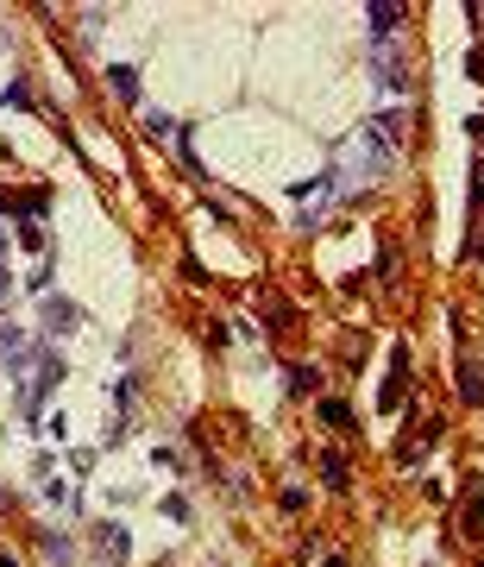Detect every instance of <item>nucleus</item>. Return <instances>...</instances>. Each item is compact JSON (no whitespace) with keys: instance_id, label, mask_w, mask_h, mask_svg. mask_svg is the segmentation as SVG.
Here are the masks:
<instances>
[{"instance_id":"obj_8","label":"nucleus","mask_w":484,"mask_h":567,"mask_svg":"<svg viewBox=\"0 0 484 567\" xmlns=\"http://www.w3.org/2000/svg\"><path fill=\"white\" fill-rule=\"evenodd\" d=\"M315 417L334 428V435H353V410H346V398H321V404H315Z\"/></svg>"},{"instance_id":"obj_6","label":"nucleus","mask_w":484,"mask_h":567,"mask_svg":"<svg viewBox=\"0 0 484 567\" xmlns=\"http://www.w3.org/2000/svg\"><path fill=\"white\" fill-rule=\"evenodd\" d=\"M460 404H484V366L472 353H460Z\"/></svg>"},{"instance_id":"obj_13","label":"nucleus","mask_w":484,"mask_h":567,"mask_svg":"<svg viewBox=\"0 0 484 567\" xmlns=\"http://www.w3.org/2000/svg\"><path fill=\"white\" fill-rule=\"evenodd\" d=\"M371 25H377V32H396V25H403V6L377 0V6H371Z\"/></svg>"},{"instance_id":"obj_14","label":"nucleus","mask_w":484,"mask_h":567,"mask_svg":"<svg viewBox=\"0 0 484 567\" xmlns=\"http://www.w3.org/2000/svg\"><path fill=\"white\" fill-rule=\"evenodd\" d=\"M277 505L296 517V511H308V492H302V485H283V498H277Z\"/></svg>"},{"instance_id":"obj_1","label":"nucleus","mask_w":484,"mask_h":567,"mask_svg":"<svg viewBox=\"0 0 484 567\" xmlns=\"http://www.w3.org/2000/svg\"><path fill=\"white\" fill-rule=\"evenodd\" d=\"M371 70H377V82H384L390 95H409V63H403V51H396V44H377Z\"/></svg>"},{"instance_id":"obj_15","label":"nucleus","mask_w":484,"mask_h":567,"mask_svg":"<svg viewBox=\"0 0 484 567\" xmlns=\"http://www.w3.org/2000/svg\"><path fill=\"white\" fill-rule=\"evenodd\" d=\"M289 391H296V398H308V391H315V372H308V366H296V372H289Z\"/></svg>"},{"instance_id":"obj_10","label":"nucleus","mask_w":484,"mask_h":567,"mask_svg":"<svg viewBox=\"0 0 484 567\" xmlns=\"http://www.w3.org/2000/svg\"><path fill=\"white\" fill-rule=\"evenodd\" d=\"M484 536V505H479V485H466V543Z\"/></svg>"},{"instance_id":"obj_19","label":"nucleus","mask_w":484,"mask_h":567,"mask_svg":"<svg viewBox=\"0 0 484 567\" xmlns=\"http://www.w3.org/2000/svg\"><path fill=\"white\" fill-rule=\"evenodd\" d=\"M472 202H479V208H484V164H479V170H472Z\"/></svg>"},{"instance_id":"obj_12","label":"nucleus","mask_w":484,"mask_h":567,"mask_svg":"<svg viewBox=\"0 0 484 567\" xmlns=\"http://www.w3.org/2000/svg\"><path fill=\"white\" fill-rule=\"evenodd\" d=\"M6 108H19V114H25V108H38V95H32V82H25V76H13V82H6Z\"/></svg>"},{"instance_id":"obj_9","label":"nucleus","mask_w":484,"mask_h":567,"mask_svg":"<svg viewBox=\"0 0 484 567\" xmlns=\"http://www.w3.org/2000/svg\"><path fill=\"white\" fill-rule=\"evenodd\" d=\"M38 549L51 555V567H70L76 555H70V536H57V530H38Z\"/></svg>"},{"instance_id":"obj_22","label":"nucleus","mask_w":484,"mask_h":567,"mask_svg":"<svg viewBox=\"0 0 484 567\" xmlns=\"http://www.w3.org/2000/svg\"><path fill=\"white\" fill-rule=\"evenodd\" d=\"M0 567H19V562H13V549H0Z\"/></svg>"},{"instance_id":"obj_5","label":"nucleus","mask_w":484,"mask_h":567,"mask_svg":"<svg viewBox=\"0 0 484 567\" xmlns=\"http://www.w3.org/2000/svg\"><path fill=\"white\" fill-rule=\"evenodd\" d=\"M315 466H321V479H327L334 492H346V485H353V466H346V454H340V447H321V454H315Z\"/></svg>"},{"instance_id":"obj_16","label":"nucleus","mask_w":484,"mask_h":567,"mask_svg":"<svg viewBox=\"0 0 484 567\" xmlns=\"http://www.w3.org/2000/svg\"><path fill=\"white\" fill-rule=\"evenodd\" d=\"M164 517H176V524H189V498H183V492H170V498H164Z\"/></svg>"},{"instance_id":"obj_4","label":"nucleus","mask_w":484,"mask_h":567,"mask_svg":"<svg viewBox=\"0 0 484 567\" xmlns=\"http://www.w3.org/2000/svg\"><path fill=\"white\" fill-rule=\"evenodd\" d=\"M44 208H51V183H32V189L0 196V215H44Z\"/></svg>"},{"instance_id":"obj_20","label":"nucleus","mask_w":484,"mask_h":567,"mask_svg":"<svg viewBox=\"0 0 484 567\" xmlns=\"http://www.w3.org/2000/svg\"><path fill=\"white\" fill-rule=\"evenodd\" d=\"M6 296H13V278H6V265H0V303H6Z\"/></svg>"},{"instance_id":"obj_3","label":"nucleus","mask_w":484,"mask_h":567,"mask_svg":"<svg viewBox=\"0 0 484 567\" xmlns=\"http://www.w3.org/2000/svg\"><path fill=\"white\" fill-rule=\"evenodd\" d=\"M403 391H409V347H390V379H384L377 404L384 410H403Z\"/></svg>"},{"instance_id":"obj_2","label":"nucleus","mask_w":484,"mask_h":567,"mask_svg":"<svg viewBox=\"0 0 484 567\" xmlns=\"http://www.w3.org/2000/svg\"><path fill=\"white\" fill-rule=\"evenodd\" d=\"M38 322H44V334H76V328H82V309H76L70 296H44V303H38Z\"/></svg>"},{"instance_id":"obj_21","label":"nucleus","mask_w":484,"mask_h":567,"mask_svg":"<svg viewBox=\"0 0 484 567\" xmlns=\"http://www.w3.org/2000/svg\"><path fill=\"white\" fill-rule=\"evenodd\" d=\"M321 567H353V562L346 555H321Z\"/></svg>"},{"instance_id":"obj_18","label":"nucleus","mask_w":484,"mask_h":567,"mask_svg":"<svg viewBox=\"0 0 484 567\" xmlns=\"http://www.w3.org/2000/svg\"><path fill=\"white\" fill-rule=\"evenodd\" d=\"M466 76H472V82H484V44L472 51V57H466Z\"/></svg>"},{"instance_id":"obj_7","label":"nucleus","mask_w":484,"mask_h":567,"mask_svg":"<svg viewBox=\"0 0 484 567\" xmlns=\"http://www.w3.org/2000/svg\"><path fill=\"white\" fill-rule=\"evenodd\" d=\"M108 82H114V95H120L126 108H138V101H145V89H138V70H132V63H114V70H108Z\"/></svg>"},{"instance_id":"obj_11","label":"nucleus","mask_w":484,"mask_h":567,"mask_svg":"<svg viewBox=\"0 0 484 567\" xmlns=\"http://www.w3.org/2000/svg\"><path fill=\"white\" fill-rule=\"evenodd\" d=\"M95 543L108 549V562H126V530H120V524H101V530H95Z\"/></svg>"},{"instance_id":"obj_17","label":"nucleus","mask_w":484,"mask_h":567,"mask_svg":"<svg viewBox=\"0 0 484 567\" xmlns=\"http://www.w3.org/2000/svg\"><path fill=\"white\" fill-rule=\"evenodd\" d=\"M19 246H25V253H44V234H38V227L25 221V227H19Z\"/></svg>"}]
</instances>
